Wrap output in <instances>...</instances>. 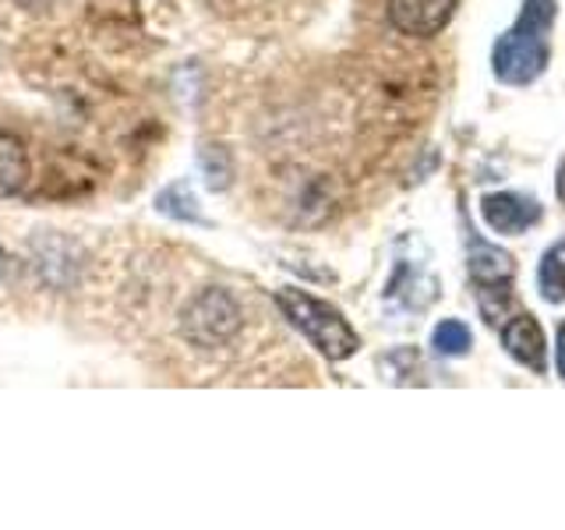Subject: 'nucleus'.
Returning a JSON list of instances; mask_svg holds the SVG:
<instances>
[{
  "instance_id": "f257e3e1",
  "label": "nucleus",
  "mask_w": 565,
  "mask_h": 530,
  "mask_svg": "<svg viewBox=\"0 0 565 530\" xmlns=\"http://www.w3.org/2000/svg\"><path fill=\"white\" fill-rule=\"evenodd\" d=\"M555 22V0H526L516 25L494 43V78L505 85H530L547 64V32Z\"/></svg>"
},
{
  "instance_id": "20e7f679",
  "label": "nucleus",
  "mask_w": 565,
  "mask_h": 530,
  "mask_svg": "<svg viewBox=\"0 0 565 530\" xmlns=\"http://www.w3.org/2000/svg\"><path fill=\"white\" fill-rule=\"evenodd\" d=\"M459 0H388V22L411 40H431L449 25Z\"/></svg>"
},
{
  "instance_id": "7ed1b4c3",
  "label": "nucleus",
  "mask_w": 565,
  "mask_h": 530,
  "mask_svg": "<svg viewBox=\"0 0 565 530\" xmlns=\"http://www.w3.org/2000/svg\"><path fill=\"white\" fill-rule=\"evenodd\" d=\"M241 305L237 297L223 287L199 290L181 315V332L191 347L199 350H220L241 332Z\"/></svg>"
},
{
  "instance_id": "9b49d317",
  "label": "nucleus",
  "mask_w": 565,
  "mask_h": 530,
  "mask_svg": "<svg viewBox=\"0 0 565 530\" xmlns=\"http://www.w3.org/2000/svg\"><path fill=\"white\" fill-rule=\"evenodd\" d=\"M558 375L565 382V322L558 326Z\"/></svg>"
},
{
  "instance_id": "9d476101",
  "label": "nucleus",
  "mask_w": 565,
  "mask_h": 530,
  "mask_svg": "<svg viewBox=\"0 0 565 530\" xmlns=\"http://www.w3.org/2000/svg\"><path fill=\"white\" fill-rule=\"evenodd\" d=\"M473 336L463 322H456V318H449V322H441L431 336V347L441 353V358H463V353L470 350Z\"/></svg>"
},
{
  "instance_id": "f8f14e48",
  "label": "nucleus",
  "mask_w": 565,
  "mask_h": 530,
  "mask_svg": "<svg viewBox=\"0 0 565 530\" xmlns=\"http://www.w3.org/2000/svg\"><path fill=\"white\" fill-rule=\"evenodd\" d=\"M558 199H562V205H565V159L558 163Z\"/></svg>"
},
{
  "instance_id": "ddd939ff",
  "label": "nucleus",
  "mask_w": 565,
  "mask_h": 530,
  "mask_svg": "<svg viewBox=\"0 0 565 530\" xmlns=\"http://www.w3.org/2000/svg\"><path fill=\"white\" fill-rule=\"evenodd\" d=\"M4 265H8V258H4V247H0V276H4Z\"/></svg>"
},
{
  "instance_id": "39448f33",
  "label": "nucleus",
  "mask_w": 565,
  "mask_h": 530,
  "mask_svg": "<svg viewBox=\"0 0 565 530\" xmlns=\"http://www.w3.org/2000/svg\"><path fill=\"white\" fill-rule=\"evenodd\" d=\"M484 212V223L494 230V234H523L534 223H541V205L523 199L516 191H499V194H488L481 202Z\"/></svg>"
},
{
  "instance_id": "423d86ee",
  "label": "nucleus",
  "mask_w": 565,
  "mask_h": 530,
  "mask_svg": "<svg viewBox=\"0 0 565 530\" xmlns=\"http://www.w3.org/2000/svg\"><path fill=\"white\" fill-rule=\"evenodd\" d=\"M502 343L505 350L516 358L523 368H530L534 375H544L547 368V350H544V332L537 326L534 315H516L509 318V326L502 329Z\"/></svg>"
},
{
  "instance_id": "1a4fd4ad",
  "label": "nucleus",
  "mask_w": 565,
  "mask_h": 530,
  "mask_svg": "<svg viewBox=\"0 0 565 530\" xmlns=\"http://www.w3.org/2000/svg\"><path fill=\"white\" fill-rule=\"evenodd\" d=\"M537 287L544 294V300H565V241L552 244L541 258V269H537Z\"/></svg>"
},
{
  "instance_id": "f03ea898",
  "label": "nucleus",
  "mask_w": 565,
  "mask_h": 530,
  "mask_svg": "<svg viewBox=\"0 0 565 530\" xmlns=\"http://www.w3.org/2000/svg\"><path fill=\"white\" fill-rule=\"evenodd\" d=\"M276 305L294 322V329L305 332L311 347L318 353H326L329 361H347L350 353H358L361 347L358 332H353L347 318L332 305H326V300H318L305 290H279Z\"/></svg>"
},
{
  "instance_id": "0eeeda50",
  "label": "nucleus",
  "mask_w": 565,
  "mask_h": 530,
  "mask_svg": "<svg viewBox=\"0 0 565 530\" xmlns=\"http://www.w3.org/2000/svg\"><path fill=\"white\" fill-rule=\"evenodd\" d=\"M512 273H516V262H512L509 252L488 241H470V276L484 290H505L512 283Z\"/></svg>"
},
{
  "instance_id": "6e6552de",
  "label": "nucleus",
  "mask_w": 565,
  "mask_h": 530,
  "mask_svg": "<svg viewBox=\"0 0 565 530\" xmlns=\"http://www.w3.org/2000/svg\"><path fill=\"white\" fill-rule=\"evenodd\" d=\"M29 177V156L25 146L14 135L0 131V199H8Z\"/></svg>"
}]
</instances>
